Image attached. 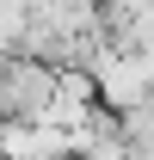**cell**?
I'll return each mask as SVG.
<instances>
[{"instance_id": "obj_1", "label": "cell", "mask_w": 154, "mask_h": 160, "mask_svg": "<svg viewBox=\"0 0 154 160\" xmlns=\"http://www.w3.org/2000/svg\"><path fill=\"white\" fill-rule=\"evenodd\" d=\"M56 92V68L31 56H0V123H37Z\"/></svg>"}]
</instances>
